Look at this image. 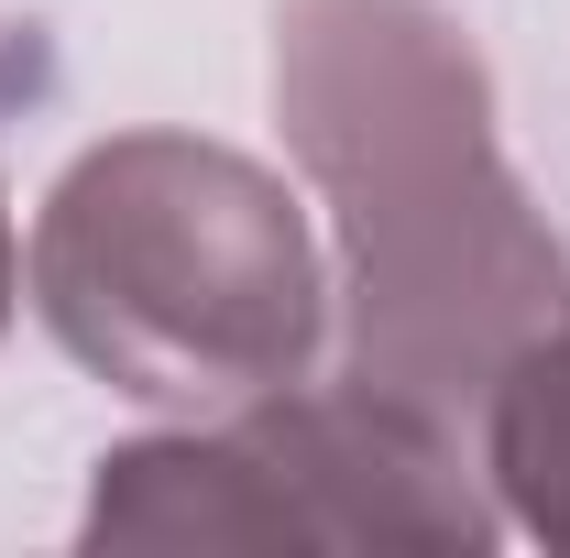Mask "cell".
<instances>
[{
  "label": "cell",
  "instance_id": "cell-1",
  "mask_svg": "<svg viewBox=\"0 0 570 558\" xmlns=\"http://www.w3.org/2000/svg\"><path fill=\"white\" fill-rule=\"evenodd\" d=\"M275 121L341 230V383L472 427L570 285L494 142L483 44L439 0H285Z\"/></svg>",
  "mask_w": 570,
  "mask_h": 558
},
{
  "label": "cell",
  "instance_id": "cell-2",
  "mask_svg": "<svg viewBox=\"0 0 570 558\" xmlns=\"http://www.w3.org/2000/svg\"><path fill=\"white\" fill-rule=\"evenodd\" d=\"M33 318L77 372L165 417H219L307 383L330 263L275 165L209 132H110L33 209Z\"/></svg>",
  "mask_w": 570,
  "mask_h": 558
},
{
  "label": "cell",
  "instance_id": "cell-3",
  "mask_svg": "<svg viewBox=\"0 0 570 558\" xmlns=\"http://www.w3.org/2000/svg\"><path fill=\"white\" fill-rule=\"evenodd\" d=\"M504 504L461 427L362 383H275L99 460L77 548H406L483 558Z\"/></svg>",
  "mask_w": 570,
  "mask_h": 558
},
{
  "label": "cell",
  "instance_id": "cell-4",
  "mask_svg": "<svg viewBox=\"0 0 570 558\" xmlns=\"http://www.w3.org/2000/svg\"><path fill=\"white\" fill-rule=\"evenodd\" d=\"M483 482L538 548L570 558V285L483 395Z\"/></svg>",
  "mask_w": 570,
  "mask_h": 558
},
{
  "label": "cell",
  "instance_id": "cell-5",
  "mask_svg": "<svg viewBox=\"0 0 570 558\" xmlns=\"http://www.w3.org/2000/svg\"><path fill=\"white\" fill-rule=\"evenodd\" d=\"M0 329H11V198H0Z\"/></svg>",
  "mask_w": 570,
  "mask_h": 558
}]
</instances>
